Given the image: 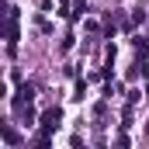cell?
<instances>
[{
  "label": "cell",
  "instance_id": "6da1fadb",
  "mask_svg": "<svg viewBox=\"0 0 149 149\" xmlns=\"http://www.w3.org/2000/svg\"><path fill=\"white\" fill-rule=\"evenodd\" d=\"M59 118H63V114H59V108H52V111H45V114H42V125H45V132L59 128Z\"/></svg>",
  "mask_w": 149,
  "mask_h": 149
},
{
  "label": "cell",
  "instance_id": "7a4b0ae2",
  "mask_svg": "<svg viewBox=\"0 0 149 149\" xmlns=\"http://www.w3.org/2000/svg\"><path fill=\"white\" fill-rule=\"evenodd\" d=\"M31 97H35V87H31V83H24V87L17 90V104H24V101H31Z\"/></svg>",
  "mask_w": 149,
  "mask_h": 149
},
{
  "label": "cell",
  "instance_id": "3957f363",
  "mask_svg": "<svg viewBox=\"0 0 149 149\" xmlns=\"http://www.w3.org/2000/svg\"><path fill=\"white\" fill-rule=\"evenodd\" d=\"M3 142H7V146H17V132H14V128H3Z\"/></svg>",
  "mask_w": 149,
  "mask_h": 149
}]
</instances>
